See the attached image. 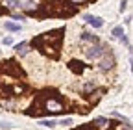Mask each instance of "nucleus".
Segmentation results:
<instances>
[{
  "label": "nucleus",
  "instance_id": "f257e3e1",
  "mask_svg": "<svg viewBox=\"0 0 133 130\" xmlns=\"http://www.w3.org/2000/svg\"><path fill=\"white\" fill-rule=\"evenodd\" d=\"M63 37H65V28H56V30L44 32V34L33 37L31 43H28V45L33 46V48H37L39 52L50 56L52 60H57L59 54H61Z\"/></svg>",
  "mask_w": 133,
  "mask_h": 130
},
{
  "label": "nucleus",
  "instance_id": "f03ea898",
  "mask_svg": "<svg viewBox=\"0 0 133 130\" xmlns=\"http://www.w3.org/2000/svg\"><path fill=\"white\" fill-rule=\"evenodd\" d=\"M61 113L65 111V106L61 102V99L57 97V93L54 91H44L43 95H39V99L33 102V106L30 110H26V115L30 117H39L44 113Z\"/></svg>",
  "mask_w": 133,
  "mask_h": 130
},
{
  "label": "nucleus",
  "instance_id": "7ed1b4c3",
  "mask_svg": "<svg viewBox=\"0 0 133 130\" xmlns=\"http://www.w3.org/2000/svg\"><path fill=\"white\" fill-rule=\"evenodd\" d=\"M8 74V76H15V78H24V69L21 67L15 60H4L0 61V74Z\"/></svg>",
  "mask_w": 133,
  "mask_h": 130
},
{
  "label": "nucleus",
  "instance_id": "20e7f679",
  "mask_svg": "<svg viewBox=\"0 0 133 130\" xmlns=\"http://www.w3.org/2000/svg\"><path fill=\"white\" fill-rule=\"evenodd\" d=\"M115 65H116L115 54H113L111 48H107V46H105L104 54L100 56V60H98V69H100V71H104V73H107V71H111V69L115 67Z\"/></svg>",
  "mask_w": 133,
  "mask_h": 130
},
{
  "label": "nucleus",
  "instance_id": "39448f33",
  "mask_svg": "<svg viewBox=\"0 0 133 130\" xmlns=\"http://www.w3.org/2000/svg\"><path fill=\"white\" fill-rule=\"evenodd\" d=\"M104 50H105V45H102V43H94V45H91L89 48H85V56L89 58V60H100V56L104 54Z\"/></svg>",
  "mask_w": 133,
  "mask_h": 130
},
{
  "label": "nucleus",
  "instance_id": "423d86ee",
  "mask_svg": "<svg viewBox=\"0 0 133 130\" xmlns=\"http://www.w3.org/2000/svg\"><path fill=\"white\" fill-rule=\"evenodd\" d=\"M69 69H70L74 74H81L83 71H85V63H81V61H78V60H72V61L69 63Z\"/></svg>",
  "mask_w": 133,
  "mask_h": 130
},
{
  "label": "nucleus",
  "instance_id": "0eeeda50",
  "mask_svg": "<svg viewBox=\"0 0 133 130\" xmlns=\"http://www.w3.org/2000/svg\"><path fill=\"white\" fill-rule=\"evenodd\" d=\"M91 97H89V99H91V102H98L100 99H102V97L105 95V87H94L91 93H89Z\"/></svg>",
  "mask_w": 133,
  "mask_h": 130
},
{
  "label": "nucleus",
  "instance_id": "6e6552de",
  "mask_svg": "<svg viewBox=\"0 0 133 130\" xmlns=\"http://www.w3.org/2000/svg\"><path fill=\"white\" fill-rule=\"evenodd\" d=\"M13 50L19 54V56H26L28 52H30V45L26 43V41H22V43H17L15 46H13Z\"/></svg>",
  "mask_w": 133,
  "mask_h": 130
},
{
  "label": "nucleus",
  "instance_id": "1a4fd4ad",
  "mask_svg": "<svg viewBox=\"0 0 133 130\" xmlns=\"http://www.w3.org/2000/svg\"><path fill=\"white\" fill-rule=\"evenodd\" d=\"M85 21L92 26V28H102L104 26V21L100 17H94V15H85Z\"/></svg>",
  "mask_w": 133,
  "mask_h": 130
},
{
  "label": "nucleus",
  "instance_id": "9d476101",
  "mask_svg": "<svg viewBox=\"0 0 133 130\" xmlns=\"http://www.w3.org/2000/svg\"><path fill=\"white\" fill-rule=\"evenodd\" d=\"M79 39L81 41H89V43H100V39H98V36H94V34H89V32H83V34L79 36Z\"/></svg>",
  "mask_w": 133,
  "mask_h": 130
},
{
  "label": "nucleus",
  "instance_id": "9b49d317",
  "mask_svg": "<svg viewBox=\"0 0 133 130\" xmlns=\"http://www.w3.org/2000/svg\"><path fill=\"white\" fill-rule=\"evenodd\" d=\"M111 36H113V37H116V39H122V37L126 36V32H124V28H122V26H115V28H113V32H111Z\"/></svg>",
  "mask_w": 133,
  "mask_h": 130
},
{
  "label": "nucleus",
  "instance_id": "f8f14e48",
  "mask_svg": "<svg viewBox=\"0 0 133 130\" xmlns=\"http://www.w3.org/2000/svg\"><path fill=\"white\" fill-rule=\"evenodd\" d=\"M6 30L9 32H21V24H17V22H11V21H6Z\"/></svg>",
  "mask_w": 133,
  "mask_h": 130
},
{
  "label": "nucleus",
  "instance_id": "ddd939ff",
  "mask_svg": "<svg viewBox=\"0 0 133 130\" xmlns=\"http://www.w3.org/2000/svg\"><path fill=\"white\" fill-rule=\"evenodd\" d=\"M91 125H94V126H105V125H109V121L105 117H94Z\"/></svg>",
  "mask_w": 133,
  "mask_h": 130
},
{
  "label": "nucleus",
  "instance_id": "4468645a",
  "mask_svg": "<svg viewBox=\"0 0 133 130\" xmlns=\"http://www.w3.org/2000/svg\"><path fill=\"white\" fill-rule=\"evenodd\" d=\"M96 87V84H94V80H91V82H87L85 86H83V93H85V95H89L92 89Z\"/></svg>",
  "mask_w": 133,
  "mask_h": 130
},
{
  "label": "nucleus",
  "instance_id": "2eb2a0df",
  "mask_svg": "<svg viewBox=\"0 0 133 130\" xmlns=\"http://www.w3.org/2000/svg\"><path fill=\"white\" fill-rule=\"evenodd\" d=\"M39 125H43V126H48V128H54V126H56L57 123H56L54 119H43V121H41Z\"/></svg>",
  "mask_w": 133,
  "mask_h": 130
},
{
  "label": "nucleus",
  "instance_id": "dca6fc26",
  "mask_svg": "<svg viewBox=\"0 0 133 130\" xmlns=\"http://www.w3.org/2000/svg\"><path fill=\"white\" fill-rule=\"evenodd\" d=\"M6 6H8V9H15L21 6V2L19 0H6Z\"/></svg>",
  "mask_w": 133,
  "mask_h": 130
},
{
  "label": "nucleus",
  "instance_id": "f3484780",
  "mask_svg": "<svg viewBox=\"0 0 133 130\" xmlns=\"http://www.w3.org/2000/svg\"><path fill=\"white\" fill-rule=\"evenodd\" d=\"M94 128H96V126L89 123V125H79V126H78V128H74V130H94Z\"/></svg>",
  "mask_w": 133,
  "mask_h": 130
},
{
  "label": "nucleus",
  "instance_id": "a211bd4d",
  "mask_svg": "<svg viewBox=\"0 0 133 130\" xmlns=\"http://www.w3.org/2000/svg\"><path fill=\"white\" fill-rule=\"evenodd\" d=\"M69 2H70L72 6H78V4H87L89 0H69Z\"/></svg>",
  "mask_w": 133,
  "mask_h": 130
},
{
  "label": "nucleus",
  "instance_id": "6ab92c4d",
  "mask_svg": "<svg viewBox=\"0 0 133 130\" xmlns=\"http://www.w3.org/2000/svg\"><path fill=\"white\" fill-rule=\"evenodd\" d=\"M0 126H2L4 130H9V128H11V123H6V121H2V123H0Z\"/></svg>",
  "mask_w": 133,
  "mask_h": 130
},
{
  "label": "nucleus",
  "instance_id": "aec40b11",
  "mask_svg": "<svg viewBox=\"0 0 133 130\" xmlns=\"http://www.w3.org/2000/svg\"><path fill=\"white\" fill-rule=\"evenodd\" d=\"M128 8V0H122V2H120V11L124 13V9Z\"/></svg>",
  "mask_w": 133,
  "mask_h": 130
},
{
  "label": "nucleus",
  "instance_id": "412c9836",
  "mask_svg": "<svg viewBox=\"0 0 133 130\" xmlns=\"http://www.w3.org/2000/svg\"><path fill=\"white\" fill-rule=\"evenodd\" d=\"M2 43H4V45H11V43H13V39L8 36V37H4V39H2Z\"/></svg>",
  "mask_w": 133,
  "mask_h": 130
},
{
  "label": "nucleus",
  "instance_id": "4be33fe9",
  "mask_svg": "<svg viewBox=\"0 0 133 130\" xmlns=\"http://www.w3.org/2000/svg\"><path fill=\"white\" fill-rule=\"evenodd\" d=\"M61 125H63V126H69V125H72V119H63Z\"/></svg>",
  "mask_w": 133,
  "mask_h": 130
}]
</instances>
